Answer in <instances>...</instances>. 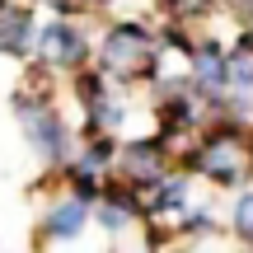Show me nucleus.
<instances>
[{
	"label": "nucleus",
	"mask_w": 253,
	"mask_h": 253,
	"mask_svg": "<svg viewBox=\"0 0 253 253\" xmlns=\"http://www.w3.org/2000/svg\"><path fill=\"white\" fill-rule=\"evenodd\" d=\"M183 197H188V178H169V183L160 178V192H155L150 211H178Z\"/></svg>",
	"instance_id": "1a4fd4ad"
},
{
	"label": "nucleus",
	"mask_w": 253,
	"mask_h": 253,
	"mask_svg": "<svg viewBox=\"0 0 253 253\" xmlns=\"http://www.w3.org/2000/svg\"><path fill=\"white\" fill-rule=\"evenodd\" d=\"M99 207V225L108 230V235H118V230L131 225V211H122V207H113V202H94Z\"/></svg>",
	"instance_id": "f8f14e48"
},
{
	"label": "nucleus",
	"mask_w": 253,
	"mask_h": 253,
	"mask_svg": "<svg viewBox=\"0 0 253 253\" xmlns=\"http://www.w3.org/2000/svg\"><path fill=\"white\" fill-rule=\"evenodd\" d=\"M14 113H19V122H24V136L38 145L42 160H52V164L66 160L71 136H66V122H61V113L52 108L47 94H14Z\"/></svg>",
	"instance_id": "7ed1b4c3"
},
{
	"label": "nucleus",
	"mask_w": 253,
	"mask_h": 253,
	"mask_svg": "<svg viewBox=\"0 0 253 253\" xmlns=\"http://www.w3.org/2000/svg\"><path fill=\"white\" fill-rule=\"evenodd\" d=\"M235 14H239V24H244V38L253 42V0H235Z\"/></svg>",
	"instance_id": "4468645a"
},
{
	"label": "nucleus",
	"mask_w": 253,
	"mask_h": 253,
	"mask_svg": "<svg viewBox=\"0 0 253 253\" xmlns=\"http://www.w3.org/2000/svg\"><path fill=\"white\" fill-rule=\"evenodd\" d=\"M192 94L202 103H216L225 94V52L220 42H192Z\"/></svg>",
	"instance_id": "423d86ee"
},
{
	"label": "nucleus",
	"mask_w": 253,
	"mask_h": 253,
	"mask_svg": "<svg viewBox=\"0 0 253 253\" xmlns=\"http://www.w3.org/2000/svg\"><path fill=\"white\" fill-rule=\"evenodd\" d=\"M249 164H253V150L244 145V126H239L235 118L211 126L207 141H202L197 155H192V169H202L211 183H239L249 173Z\"/></svg>",
	"instance_id": "f257e3e1"
},
{
	"label": "nucleus",
	"mask_w": 253,
	"mask_h": 253,
	"mask_svg": "<svg viewBox=\"0 0 253 253\" xmlns=\"http://www.w3.org/2000/svg\"><path fill=\"white\" fill-rule=\"evenodd\" d=\"M0 52L9 56H28L33 52V9L24 5H0Z\"/></svg>",
	"instance_id": "0eeeda50"
},
{
	"label": "nucleus",
	"mask_w": 253,
	"mask_h": 253,
	"mask_svg": "<svg viewBox=\"0 0 253 253\" xmlns=\"http://www.w3.org/2000/svg\"><path fill=\"white\" fill-rule=\"evenodd\" d=\"M84 220H89V202H80V197L56 202L47 211V239H75L84 230Z\"/></svg>",
	"instance_id": "6e6552de"
},
{
	"label": "nucleus",
	"mask_w": 253,
	"mask_h": 253,
	"mask_svg": "<svg viewBox=\"0 0 253 253\" xmlns=\"http://www.w3.org/2000/svg\"><path fill=\"white\" fill-rule=\"evenodd\" d=\"M164 5L173 9V19H192V14H207L216 0H164Z\"/></svg>",
	"instance_id": "ddd939ff"
},
{
	"label": "nucleus",
	"mask_w": 253,
	"mask_h": 253,
	"mask_svg": "<svg viewBox=\"0 0 253 253\" xmlns=\"http://www.w3.org/2000/svg\"><path fill=\"white\" fill-rule=\"evenodd\" d=\"M235 230H239L244 244H253V192H239V202H235Z\"/></svg>",
	"instance_id": "9b49d317"
},
{
	"label": "nucleus",
	"mask_w": 253,
	"mask_h": 253,
	"mask_svg": "<svg viewBox=\"0 0 253 253\" xmlns=\"http://www.w3.org/2000/svg\"><path fill=\"white\" fill-rule=\"evenodd\" d=\"M94 5H108V0H94Z\"/></svg>",
	"instance_id": "dca6fc26"
},
{
	"label": "nucleus",
	"mask_w": 253,
	"mask_h": 253,
	"mask_svg": "<svg viewBox=\"0 0 253 253\" xmlns=\"http://www.w3.org/2000/svg\"><path fill=\"white\" fill-rule=\"evenodd\" d=\"M38 56H42L52 71H75V66H84V56H89V42H84L80 28L71 24H47L42 33L33 38Z\"/></svg>",
	"instance_id": "20e7f679"
},
{
	"label": "nucleus",
	"mask_w": 253,
	"mask_h": 253,
	"mask_svg": "<svg viewBox=\"0 0 253 253\" xmlns=\"http://www.w3.org/2000/svg\"><path fill=\"white\" fill-rule=\"evenodd\" d=\"M42 5H52L56 14H80V9L89 5V0H42Z\"/></svg>",
	"instance_id": "2eb2a0df"
},
{
	"label": "nucleus",
	"mask_w": 253,
	"mask_h": 253,
	"mask_svg": "<svg viewBox=\"0 0 253 253\" xmlns=\"http://www.w3.org/2000/svg\"><path fill=\"white\" fill-rule=\"evenodd\" d=\"M122 178L131 183V188H141V183H160L164 169H169V141L164 136H150V141H131L122 150Z\"/></svg>",
	"instance_id": "39448f33"
},
{
	"label": "nucleus",
	"mask_w": 253,
	"mask_h": 253,
	"mask_svg": "<svg viewBox=\"0 0 253 253\" xmlns=\"http://www.w3.org/2000/svg\"><path fill=\"white\" fill-rule=\"evenodd\" d=\"M155 52H160V47L145 33V24H118L103 38L99 61H103V71L118 75V80H145V75L155 71Z\"/></svg>",
	"instance_id": "f03ea898"
},
{
	"label": "nucleus",
	"mask_w": 253,
	"mask_h": 253,
	"mask_svg": "<svg viewBox=\"0 0 253 253\" xmlns=\"http://www.w3.org/2000/svg\"><path fill=\"white\" fill-rule=\"evenodd\" d=\"M75 94H80V103H84V113H89V108H94V103H99V99H103V94H108V80H103V75H99V71H94V75H89V71H84V75H80V80H75Z\"/></svg>",
	"instance_id": "9d476101"
}]
</instances>
